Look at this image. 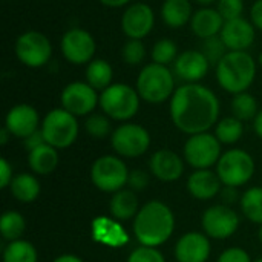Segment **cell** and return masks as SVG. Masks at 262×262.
<instances>
[{
  "label": "cell",
  "instance_id": "obj_1",
  "mask_svg": "<svg viewBox=\"0 0 262 262\" xmlns=\"http://www.w3.org/2000/svg\"><path fill=\"white\" fill-rule=\"evenodd\" d=\"M220 107V100L212 89L200 83H184L170 98V118L178 130L190 137L216 126Z\"/></svg>",
  "mask_w": 262,
  "mask_h": 262
},
{
  "label": "cell",
  "instance_id": "obj_2",
  "mask_svg": "<svg viewBox=\"0 0 262 262\" xmlns=\"http://www.w3.org/2000/svg\"><path fill=\"white\" fill-rule=\"evenodd\" d=\"M175 216L167 204L161 201H149L144 204L134 221V233L141 246H163L173 233Z\"/></svg>",
  "mask_w": 262,
  "mask_h": 262
},
{
  "label": "cell",
  "instance_id": "obj_3",
  "mask_svg": "<svg viewBox=\"0 0 262 262\" xmlns=\"http://www.w3.org/2000/svg\"><path fill=\"white\" fill-rule=\"evenodd\" d=\"M218 84L229 94L247 92L256 77V61L247 51H229L215 66Z\"/></svg>",
  "mask_w": 262,
  "mask_h": 262
},
{
  "label": "cell",
  "instance_id": "obj_4",
  "mask_svg": "<svg viewBox=\"0 0 262 262\" xmlns=\"http://www.w3.org/2000/svg\"><path fill=\"white\" fill-rule=\"evenodd\" d=\"M135 89L140 94V98L150 104L164 103L170 100L177 91L175 74L169 69V66L152 61L140 71Z\"/></svg>",
  "mask_w": 262,
  "mask_h": 262
},
{
  "label": "cell",
  "instance_id": "obj_5",
  "mask_svg": "<svg viewBox=\"0 0 262 262\" xmlns=\"http://www.w3.org/2000/svg\"><path fill=\"white\" fill-rule=\"evenodd\" d=\"M140 94L126 83H112L100 94V107L111 120L127 121L140 109Z\"/></svg>",
  "mask_w": 262,
  "mask_h": 262
},
{
  "label": "cell",
  "instance_id": "obj_6",
  "mask_svg": "<svg viewBox=\"0 0 262 262\" xmlns=\"http://www.w3.org/2000/svg\"><path fill=\"white\" fill-rule=\"evenodd\" d=\"M40 129L43 132L45 141L55 149H66L72 146L78 137L77 117L63 107L48 112Z\"/></svg>",
  "mask_w": 262,
  "mask_h": 262
},
{
  "label": "cell",
  "instance_id": "obj_7",
  "mask_svg": "<svg viewBox=\"0 0 262 262\" xmlns=\"http://www.w3.org/2000/svg\"><path fill=\"white\" fill-rule=\"evenodd\" d=\"M216 173L224 186L241 187L252 180L255 173V161L249 152L232 149L221 155L216 164Z\"/></svg>",
  "mask_w": 262,
  "mask_h": 262
},
{
  "label": "cell",
  "instance_id": "obj_8",
  "mask_svg": "<svg viewBox=\"0 0 262 262\" xmlns=\"http://www.w3.org/2000/svg\"><path fill=\"white\" fill-rule=\"evenodd\" d=\"M15 57L28 68H41L49 63L52 57V43L40 31H26L15 40Z\"/></svg>",
  "mask_w": 262,
  "mask_h": 262
},
{
  "label": "cell",
  "instance_id": "obj_9",
  "mask_svg": "<svg viewBox=\"0 0 262 262\" xmlns=\"http://www.w3.org/2000/svg\"><path fill=\"white\" fill-rule=\"evenodd\" d=\"M127 178L129 170L118 157H100L91 167V180L94 186L101 192L115 193L121 190L127 184Z\"/></svg>",
  "mask_w": 262,
  "mask_h": 262
},
{
  "label": "cell",
  "instance_id": "obj_10",
  "mask_svg": "<svg viewBox=\"0 0 262 262\" xmlns=\"http://www.w3.org/2000/svg\"><path fill=\"white\" fill-rule=\"evenodd\" d=\"M220 158L221 143L213 134L203 132L190 135L184 144V160L196 170L210 169L213 164H218Z\"/></svg>",
  "mask_w": 262,
  "mask_h": 262
},
{
  "label": "cell",
  "instance_id": "obj_11",
  "mask_svg": "<svg viewBox=\"0 0 262 262\" xmlns=\"http://www.w3.org/2000/svg\"><path fill=\"white\" fill-rule=\"evenodd\" d=\"M111 144L120 157L137 158L150 147V134L141 124L124 123L112 132Z\"/></svg>",
  "mask_w": 262,
  "mask_h": 262
},
{
  "label": "cell",
  "instance_id": "obj_12",
  "mask_svg": "<svg viewBox=\"0 0 262 262\" xmlns=\"http://www.w3.org/2000/svg\"><path fill=\"white\" fill-rule=\"evenodd\" d=\"M60 48L68 63L81 66L89 64L95 58L97 41L89 31L83 28H71L63 34Z\"/></svg>",
  "mask_w": 262,
  "mask_h": 262
},
{
  "label": "cell",
  "instance_id": "obj_13",
  "mask_svg": "<svg viewBox=\"0 0 262 262\" xmlns=\"http://www.w3.org/2000/svg\"><path fill=\"white\" fill-rule=\"evenodd\" d=\"M60 101L61 107L72 115L84 117L94 114L95 107L100 106V95L88 81H72L61 91Z\"/></svg>",
  "mask_w": 262,
  "mask_h": 262
},
{
  "label": "cell",
  "instance_id": "obj_14",
  "mask_svg": "<svg viewBox=\"0 0 262 262\" xmlns=\"http://www.w3.org/2000/svg\"><path fill=\"white\" fill-rule=\"evenodd\" d=\"M203 229L209 238L227 239L239 227L238 213L226 204H218L209 207L201 220Z\"/></svg>",
  "mask_w": 262,
  "mask_h": 262
},
{
  "label": "cell",
  "instance_id": "obj_15",
  "mask_svg": "<svg viewBox=\"0 0 262 262\" xmlns=\"http://www.w3.org/2000/svg\"><path fill=\"white\" fill-rule=\"evenodd\" d=\"M155 25V14L154 9L144 3L137 2L127 6L121 15V31L127 38L132 40H143L150 34Z\"/></svg>",
  "mask_w": 262,
  "mask_h": 262
},
{
  "label": "cell",
  "instance_id": "obj_16",
  "mask_svg": "<svg viewBox=\"0 0 262 262\" xmlns=\"http://www.w3.org/2000/svg\"><path fill=\"white\" fill-rule=\"evenodd\" d=\"M220 37L229 51H247L255 41L256 28L250 20L239 17L224 21Z\"/></svg>",
  "mask_w": 262,
  "mask_h": 262
},
{
  "label": "cell",
  "instance_id": "obj_17",
  "mask_svg": "<svg viewBox=\"0 0 262 262\" xmlns=\"http://www.w3.org/2000/svg\"><path fill=\"white\" fill-rule=\"evenodd\" d=\"M40 117L34 106L31 104H15L12 106L5 118V127L11 135L25 140L35 130H38Z\"/></svg>",
  "mask_w": 262,
  "mask_h": 262
},
{
  "label": "cell",
  "instance_id": "obj_18",
  "mask_svg": "<svg viewBox=\"0 0 262 262\" xmlns=\"http://www.w3.org/2000/svg\"><path fill=\"white\" fill-rule=\"evenodd\" d=\"M210 63L201 51L189 49L178 55L173 63V74L184 83H200L209 72Z\"/></svg>",
  "mask_w": 262,
  "mask_h": 262
},
{
  "label": "cell",
  "instance_id": "obj_19",
  "mask_svg": "<svg viewBox=\"0 0 262 262\" xmlns=\"http://www.w3.org/2000/svg\"><path fill=\"white\" fill-rule=\"evenodd\" d=\"M149 167L152 175L164 183H172L180 180L184 172V163L181 157L170 149L157 150L150 157Z\"/></svg>",
  "mask_w": 262,
  "mask_h": 262
},
{
  "label": "cell",
  "instance_id": "obj_20",
  "mask_svg": "<svg viewBox=\"0 0 262 262\" xmlns=\"http://www.w3.org/2000/svg\"><path fill=\"white\" fill-rule=\"evenodd\" d=\"M210 256V243L207 235L189 232L183 235L175 246L178 262H206Z\"/></svg>",
  "mask_w": 262,
  "mask_h": 262
},
{
  "label": "cell",
  "instance_id": "obj_21",
  "mask_svg": "<svg viewBox=\"0 0 262 262\" xmlns=\"http://www.w3.org/2000/svg\"><path fill=\"white\" fill-rule=\"evenodd\" d=\"M224 18L223 15L218 12V9H213L210 6H203L198 11L193 12L192 20H190V29L192 32L201 38H210V37H216L221 34V29L224 26Z\"/></svg>",
  "mask_w": 262,
  "mask_h": 262
},
{
  "label": "cell",
  "instance_id": "obj_22",
  "mask_svg": "<svg viewBox=\"0 0 262 262\" xmlns=\"http://www.w3.org/2000/svg\"><path fill=\"white\" fill-rule=\"evenodd\" d=\"M221 184L223 183L216 172H212L210 169H200L189 177L187 190L193 198L207 201L221 192Z\"/></svg>",
  "mask_w": 262,
  "mask_h": 262
},
{
  "label": "cell",
  "instance_id": "obj_23",
  "mask_svg": "<svg viewBox=\"0 0 262 262\" xmlns=\"http://www.w3.org/2000/svg\"><path fill=\"white\" fill-rule=\"evenodd\" d=\"M193 8L189 0H164L161 6V18L166 26L180 29L190 23Z\"/></svg>",
  "mask_w": 262,
  "mask_h": 262
},
{
  "label": "cell",
  "instance_id": "obj_24",
  "mask_svg": "<svg viewBox=\"0 0 262 262\" xmlns=\"http://www.w3.org/2000/svg\"><path fill=\"white\" fill-rule=\"evenodd\" d=\"M29 167L37 175H49L55 170L58 164V152L48 143L31 150L28 157Z\"/></svg>",
  "mask_w": 262,
  "mask_h": 262
},
{
  "label": "cell",
  "instance_id": "obj_25",
  "mask_svg": "<svg viewBox=\"0 0 262 262\" xmlns=\"http://www.w3.org/2000/svg\"><path fill=\"white\" fill-rule=\"evenodd\" d=\"M111 213L121 221H127L130 218H135L138 213V198L134 190L130 189H121L114 193L111 200Z\"/></svg>",
  "mask_w": 262,
  "mask_h": 262
},
{
  "label": "cell",
  "instance_id": "obj_26",
  "mask_svg": "<svg viewBox=\"0 0 262 262\" xmlns=\"http://www.w3.org/2000/svg\"><path fill=\"white\" fill-rule=\"evenodd\" d=\"M86 81L97 91H104L112 84L114 69L111 63L104 58H94L89 64H86Z\"/></svg>",
  "mask_w": 262,
  "mask_h": 262
},
{
  "label": "cell",
  "instance_id": "obj_27",
  "mask_svg": "<svg viewBox=\"0 0 262 262\" xmlns=\"http://www.w3.org/2000/svg\"><path fill=\"white\" fill-rule=\"evenodd\" d=\"M11 193L20 203H32L40 195V183L31 173H18L11 181Z\"/></svg>",
  "mask_w": 262,
  "mask_h": 262
},
{
  "label": "cell",
  "instance_id": "obj_28",
  "mask_svg": "<svg viewBox=\"0 0 262 262\" xmlns=\"http://www.w3.org/2000/svg\"><path fill=\"white\" fill-rule=\"evenodd\" d=\"M244 134L243 121L236 117H226L220 120L215 126V137L221 144H235L241 140Z\"/></svg>",
  "mask_w": 262,
  "mask_h": 262
},
{
  "label": "cell",
  "instance_id": "obj_29",
  "mask_svg": "<svg viewBox=\"0 0 262 262\" xmlns=\"http://www.w3.org/2000/svg\"><path fill=\"white\" fill-rule=\"evenodd\" d=\"M232 112L233 117H236L241 121H250L255 120L258 115V101L256 98L249 92H241L233 95L232 98Z\"/></svg>",
  "mask_w": 262,
  "mask_h": 262
},
{
  "label": "cell",
  "instance_id": "obj_30",
  "mask_svg": "<svg viewBox=\"0 0 262 262\" xmlns=\"http://www.w3.org/2000/svg\"><path fill=\"white\" fill-rule=\"evenodd\" d=\"M25 229H26V221L18 212L9 210L3 213L0 220V233L6 241L12 243L20 239L21 235L25 233Z\"/></svg>",
  "mask_w": 262,
  "mask_h": 262
},
{
  "label": "cell",
  "instance_id": "obj_31",
  "mask_svg": "<svg viewBox=\"0 0 262 262\" xmlns=\"http://www.w3.org/2000/svg\"><path fill=\"white\" fill-rule=\"evenodd\" d=\"M3 262H37V250L28 241H12L3 250Z\"/></svg>",
  "mask_w": 262,
  "mask_h": 262
},
{
  "label": "cell",
  "instance_id": "obj_32",
  "mask_svg": "<svg viewBox=\"0 0 262 262\" xmlns=\"http://www.w3.org/2000/svg\"><path fill=\"white\" fill-rule=\"evenodd\" d=\"M241 209L247 220L262 224V187H252L241 196Z\"/></svg>",
  "mask_w": 262,
  "mask_h": 262
},
{
  "label": "cell",
  "instance_id": "obj_33",
  "mask_svg": "<svg viewBox=\"0 0 262 262\" xmlns=\"http://www.w3.org/2000/svg\"><path fill=\"white\" fill-rule=\"evenodd\" d=\"M178 45L170 40V38H161L158 40L154 48H152V52H150V57H152V61L154 63H158V64H163V66H169V64H173L175 60L178 58Z\"/></svg>",
  "mask_w": 262,
  "mask_h": 262
},
{
  "label": "cell",
  "instance_id": "obj_34",
  "mask_svg": "<svg viewBox=\"0 0 262 262\" xmlns=\"http://www.w3.org/2000/svg\"><path fill=\"white\" fill-rule=\"evenodd\" d=\"M84 127L86 132L92 137V138H106L109 135H112V124H111V118L106 114H91L88 115L86 121H84Z\"/></svg>",
  "mask_w": 262,
  "mask_h": 262
},
{
  "label": "cell",
  "instance_id": "obj_35",
  "mask_svg": "<svg viewBox=\"0 0 262 262\" xmlns=\"http://www.w3.org/2000/svg\"><path fill=\"white\" fill-rule=\"evenodd\" d=\"M201 52L209 60L210 66H216L224 58V55L229 52V49L226 48V45L221 40V37L216 35V37H210V38L203 40V43H201Z\"/></svg>",
  "mask_w": 262,
  "mask_h": 262
},
{
  "label": "cell",
  "instance_id": "obj_36",
  "mask_svg": "<svg viewBox=\"0 0 262 262\" xmlns=\"http://www.w3.org/2000/svg\"><path fill=\"white\" fill-rule=\"evenodd\" d=\"M121 55H123V60L130 66L141 64L146 58V46H144L143 40L129 38L121 49Z\"/></svg>",
  "mask_w": 262,
  "mask_h": 262
},
{
  "label": "cell",
  "instance_id": "obj_37",
  "mask_svg": "<svg viewBox=\"0 0 262 262\" xmlns=\"http://www.w3.org/2000/svg\"><path fill=\"white\" fill-rule=\"evenodd\" d=\"M216 9L226 21L239 18L244 12V0H218Z\"/></svg>",
  "mask_w": 262,
  "mask_h": 262
},
{
  "label": "cell",
  "instance_id": "obj_38",
  "mask_svg": "<svg viewBox=\"0 0 262 262\" xmlns=\"http://www.w3.org/2000/svg\"><path fill=\"white\" fill-rule=\"evenodd\" d=\"M127 262H166V259L157 247L141 246L129 255Z\"/></svg>",
  "mask_w": 262,
  "mask_h": 262
},
{
  "label": "cell",
  "instance_id": "obj_39",
  "mask_svg": "<svg viewBox=\"0 0 262 262\" xmlns=\"http://www.w3.org/2000/svg\"><path fill=\"white\" fill-rule=\"evenodd\" d=\"M127 186L130 187V190L134 192H141L149 186V175L144 170L135 169L132 172H129V178H127Z\"/></svg>",
  "mask_w": 262,
  "mask_h": 262
},
{
  "label": "cell",
  "instance_id": "obj_40",
  "mask_svg": "<svg viewBox=\"0 0 262 262\" xmlns=\"http://www.w3.org/2000/svg\"><path fill=\"white\" fill-rule=\"evenodd\" d=\"M218 262H253L250 259L249 253L239 247H232L227 249L221 253V256L218 258Z\"/></svg>",
  "mask_w": 262,
  "mask_h": 262
},
{
  "label": "cell",
  "instance_id": "obj_41",
  "mask_svg": "<svg viewBox=\"0 0 262 262\" xmlns=\"http://www.w3.org/2000/svg\"><path fill=\"white\" fill-rule=\"evenodd\" d=\"M12 178L14 177H12V167H11V164L5 158H2L0 160V187L5 189V187L11 186Z\"/></svg>",
  "mask_w": 262,
  "mask_h": 262
},
{
  "label": "cell",
  "instance_id": "obj_42",
  "mask_svg": "<svg viewBox=\"0 0 262 262\" xmlns=\"http://www.w3.org/2000/svg\"><path fill=\"white\" fill-rule=\"evenodd\" d=\"M23 144L26 146V149H28L29 152L34 150V149H37V147H40V146H43V144H46L41 129H38V130H35L34 134H31L29 137H26V138L23 140Z\"/></svg>",
  "mask_w": 262,
  "mask_h": 262
},
{
  "label": "cell",
  "instance_id": "obj_43",
  "mask_svg": "<svg viewBox=\"0 0 262 262\" xmlns=\"http://www.w3.org/2000/svg\"><path fill=\"white\" fill-rule=\"evenodd\" d=\"M250 21L262 31V0H256L250 8Z\"/></svg>",
  "mask_w": 262,
  "mask_h": 262
},
{
  "label": "cell",
  "instance_id": "obj_44",
  "mask_svg": "<svg viewBox=\"0 0 262 262\" xmlns=\"http://www.w3.org/2000/svg\"><path fill=\"white\" fill-rule=\"evenodd\" d=\"M220 195H221V200L224 201L226 206L233 204V203H236V201L239 200V193H238L236 187H230V186H226L224 189H221ZM239 201H241V200H239Z\"/></svg>",
  "mask_w": 262,
  "mask_h": 262
},
{
  "label": "cell",
  "instance_id": "obj_45",
  "mask_svg": "<svg viewBox=\"0 0 262 262\" xmlns=\"http://www.w3.org/2000/svg\"><path fill=\"white\" fill-rule=\"evenodd\" d=\"M98 2L107 8H123L127 3H130L132 0H98Z\"/></svg>",
  "mask_w": 262,
  "mask_h": 262
},
{
  "label": "cell",
  "instance_id": "obj_46",
  "mask_svg": "<svg viewBox=\"0 0 262 262\" xmlns=\"http://www.w3.org/2000/svg\"><path fill=\"white\" fill-rule=\"evenodd\" d=\"M253 129H255L256 135L262 140V109L258 112L256 118L253 120Z\"/></svg>",
  "mask_w": 262,
  "mask_h": 262
},
{
  "label": "cell",
  "instance_id": "obj_47",
  "mask_svg": "<svg viewBox=\"0 0 262 262\" xmlns=\"http://www.w3.org/2000/svg\"><path fill=\"white\" fill-rule=\"evenodd\" d=\"M52 262H83L78 256H74V255H61L58 258H55Z\"/></svg>",
  "mask_w": 262,
  "mask_h": 262
},
{
  "label": "cell",
  "instance_id": "obj_48",
  "mask_svg": "<svg viewBox=\"0 0 262 262\" xmlns=\"http://www.w3.org/2000/svg\"><path fill=\"white\" fill-rule=\"evenodd\" d=\"M8 135H11L9 130H8L6 127H3V129L0 130V143H2V144H6V143H8Z\"/></svg>",
  "mask_w": 262,
  "mask_h": 262
},
{
  "label": "cell",
  "instance_id": "obj_49",
  "mask_svg": "<svg viewBox=\"0 0 262 262\" xmlns=\"http://www.w3.org/2000/svg\"><path fill=\"white\" fill-rule=\"evenodd\" d=\"M196 3H200L201 6H210L212 3H215V2H218V0H195Z\"/></svg>",
  "mask_w": 262,
  "mask_h": 262
},
{
  "label": "cell",
  "instance_id": "obj_50",
  "mask_svg": "<svg viewBox=\"0 0 262 262\" xmlns=\"http://www.w3.org/2000/svg\"><path fill=\"white\" fill-rule=\"evenodd\" d=\"M258 236H259V241L262 243V224L261 227H259V232H258Z\"/></svg>",
  "mask_w": 262,
  "mask_h": 262
},
{
  "label": "cell",
  "instance_id": "obj_51",
  "mask_svg": "<svg viewBox=\"0 0 262 262\" xmlns=\"http://www.w3.org/2000/svg\"><path fill=\"white\" fill-rule=\"evenodd\" d=\"M258 61H259V64H261V66H262V52H261V54H259V58H258Z\"/></svg>",
  "mask_w": 262,
  "mask_h": 262
},
{
  "label": "cell",
  "instance_id": "obj_52",
  "mask_svg": "<svg viewBox=\"0 0 262 262\" xmlns=\"http://www.w3.org/2000/svg\"><path fill=\"white\" fill-rule=\"evenodd\" d=\"M253 262H262V258H259V259H256V261H253Z\"/></svg>",
  "mask_w": 262,
  "mask_h": 262
}]
</instances>
